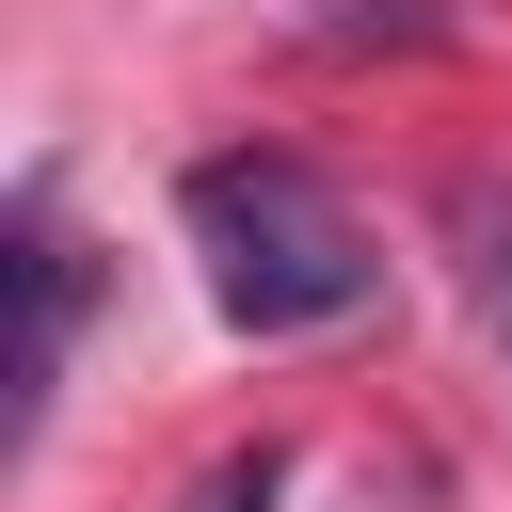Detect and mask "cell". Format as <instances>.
Here are the masks:
<instances>
[{
    "mask_svg": "<svg viewBox=\"0 0 512 512\" xmlns=\"http://www.w3.org/2000/svg\"><path fill=\"white\" fill-rule=\"evenodd\" d=\"M448 256H464V304H480V336L512 352V176H464V192H448Z\"/></svg>",
    "mask_w": 512,
    "mask_h": 512,
    "instance_id": "cell-3",
    "label": "cell"
},
{
    "mask_svg": "<svg viewBox=\"0 0 512 512\" xmlns=\"http://www.w3.org/2000/svg\"><path fill=\"white\" fill-rule=\"evenodd\" d=\"M16 384H0V448H32L48 432V400H64V368H80V304H96V256H80V224H64V192L32 176L16 192Z\"/></svg>",
    "mask_w": 512,
    "mask_h": 512,
    "instance_id": "cell-2",
    "label": "cell"
},
{
    "mask_svg": "<svg viewBox=\"0 0 512 512\" xmlns=\"http://www.w3.org/2000/svg\"><path fill=\"white\" fill-rule=\"evenodd\" d=\"M176 224H192V272H208V304L240 320V336H336V320H368V288H384V240L336 208V176L320 160H288V144H208L192 176H176Z\"/></svg>",
    "mask_w": 512,
    "mask_h": 512,
    "instance_id": "cell-1",
    "label": "cell"
},
{
    "mask_svg": "<svg viewBox=\"0 0 512 512\" xmlns=\"http://www.w3.org/2000/svg\"><path fill=\"white\" fill-rule=\"evenodd\" d=\"M272 480H288V464H272V448H224V464H208V480H192V496H176V512H272Z\"/></svg>",
    "mask_w": 512,
    "mask_h": 512,
    "instance_id": "cell-4",
    "label": "cell"
}]
</instances>
